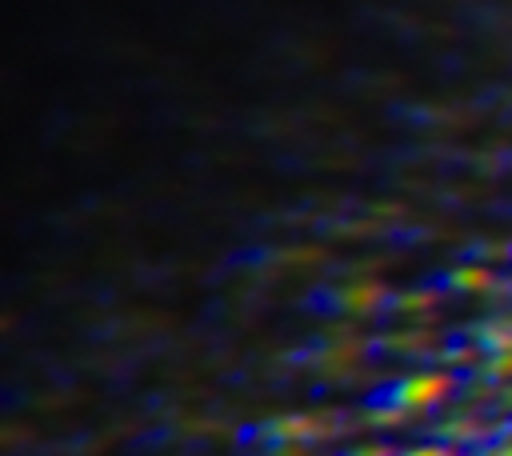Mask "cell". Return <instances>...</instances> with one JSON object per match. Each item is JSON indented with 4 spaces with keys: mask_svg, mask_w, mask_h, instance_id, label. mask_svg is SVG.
Instances as JSON below:
<instances>
[{
    "mask_svg": "<svg viewBox=\"0 0 512 456\" xmlns=\"http://www.w3.org/2000/svg\"><path fill=\"white\" fill-rule=\"evenodd\" d=\"M412 456H444V452H436V448H424V452H412Z\"/></svg>",
    "mask_w": 512,
    "mask_h": 456,
    "instance_id": "6da1fadb",
    "label": "cell"
}]
</instances>
